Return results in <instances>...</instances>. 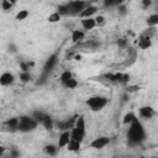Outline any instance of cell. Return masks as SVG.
Listing matches in <instances>:
<instances>
[{"mask_svg":"<svg viewBox=\"0 0 158 158\" xmlns=\"http://www.w3.org/2000/svg\"><path fill=\"white\" fill-rule=\"evenodd\" d=\"M70 141V131L67 130V131H63L59 136V139H58V147L59 148H63V147H67V144L69 143Z\"/></svg>","mask_w":158,"mask_h":158,"instance_id":"ba28073f","label":"cell"},{"mask_svg":"<svg viewBox=\"0 0 158 158\" xmlns=\"http://www.w3.org/2000/svg\"><path fill=\"white\" fill-rule=\"evenodd\" d=\"M33 117L42 125V126H44V128L46 130H52L53 128V120H52V117L51 116H48V115H46V114H43V112H35V115H33Z\"/></svg>","mask_w":158,"mask_h":158,"instance_id":"5b68a950","label":"cell"},{"mask_svg":"<svg viewBox=\"0 0 158 158\" xmlns=\"http://www.w3.org/2000/svg\"><path fill=\"white\" fill-rule=\"evenodd\" d=\"M4 152H5V148L4 147H0V157L4 156Z\"/></svg>","mask_w":158,"mask_h":158,"instance_id":"ab89813d","label":"cell"},{"mask_svg":"<svg viewBox=\"0 0 158 158\" xmlns=\"http://www.w3.org/2000/svg\"><path fill=\"white\" fill-rule=\"evenodd\" d=\"M9 51H10V52H11V53H16V46H15V44H12V43H11V44H10V46H9Z\"/></svg>","mask_w":158,"mask_h":158,"instance_id":"f35d334b","label":"cell"},{"mask_svg":"<svg viewBox=\"0 0 158 158\" xmlns=\"http://www.w3.org/2000/svg\"><path fill=\"white\" fill-rule=\"evenodd\" d=\"M152 46V40L149 36H144V35H141L139 38H138V47L141 49H148L149 47Z\"/></svg>","mask_w":158,"mask_h":158,"instance_id":"30bf717a","label":"cell"},{"mask_svg":"<svg viewBox=\"0 0 158 158\" xmlns=\"http://www.w3.org/2000/svg\"><path fill=\"white\" fill-rule=\"evenodd\" d=\"M89 6V4L84 0H74V1H70L68 2V7H69V12H70V16H79L80 12L86 7Z\"/></svg>","mask_w":158,"mask_h":158,"instance_id":"277c9868","label":"cell"},{"mask_svg":"<svg viewBox=\"0 0 158 158\" xmlns=\"http://www.w3.org/2000/svg\"><path fill=\"white\" fill-rule=\"evenodd\" d=\"M117 12H118V15L125 16V15L127 14V7H126V5H125V4H120V5L117 6Z\"/></svg>","mask_w":158,"mask_h":158,"instance_id":"83f0119b","label":"cell"},{"mask_svg":"<svg viewBox=\"0 0 158 158\" xmlns=\"http://www.w3.org/2000/svg\"><path fill=\"white\" fill-rule=\"evenodd\" d=\"M138 112H139V116L142 118H146V120L152 118L153 115H154V110L151 106H142V107H139Z\"/></svg>","mask_w":158,"mask_h":158,"instance_id":"8fae6325","label":"cell"},{"mask_svg":"<svg viewBox=\"0 0 158 158\" xmlns=\"http://www.w3.org/2000/svg\"><path fill=\"white\" fill-rule=\"evenodd\" d=\"M136 120H137V116L135 115V112H127V114L123 116V118H122V123L130 125V123H132V122L136 121Z\"/></svg>","mask_w":158,"mask_h":158,"instance_id":"ac0fdd59","label":"cell"},{"mask_svg":"<svg viewBox=\"0 0 158 158\" xmlns=\"http://www.w3.org/2000/svg\"><path fill=\"white\" fill-rule=\"evenodd\" d=\"M9 1H10L12 5H15V4H16V0H9Z\"/></svg>","mask_w":158,"mask_h":158,"instance_id":"b9f144b4","label":"cell"},{"mask_svg":"<svg viewBox=\"0 0 158 158\" xmlns=\"http://www.w3.org/2000/svg\"><path fill=\"white\" fill-rule=\"evenodd\" d=\"M84 137H85V131H83V130H80L75 126L70 130V138L72 139H75L78 142H83Z\"/></svg>","mask_w":158,"mask_h":158,"instance_id":"52a82bcc","label":"cell"},{"mask_svg":"<svg viewBox=\"0 0 158 158\" xmlns=\"http://www.w3.org/2000/svg\"><path fill=\"white\" fill-rule=\"evenodd\" d=\"M109 143H110V138L102 136V137L95 138V139L90 143V147H91V148H95V149H102V148H104L105 146H107Z\"/></svg>","mask_w":158,"mask_h":158,"instance_id":"8992f818","label":"cell"},{"mask_svg":"<svg viewBox=\"0 0 158 158\" xmlns=\"http://www.w3.org/2000/svg\"><path fill=\"white\" fill-rule=\"evenodd\" d=\"M58 148H59L58 146H54V144H47V146L44 147V153L48 154V156H56Z\"/></svg>","mask_w":158,"mask_h":158,"instance_id":"ffe728a7","label":"cell"},{"mask_svg":"<svg viewBox=\"0 0 158 158\" xmlns=\"http://www.w3.org/2000/svg\"><path fill=\"white\" fill-rule=\"evenodd\" d=\"M96 11H98V7H96V6H94V5H89V6H86V7L80 12L79 17H81V19L91 17L94 14H96Z\"/></svg>","mask_w":158,"mask_h":158,"instance_id":"4fadbf2b","label":"cell"},{"mask_svg":"<svg viewBox=\"0 0 158 158\" xmlns=\"http://www.w3.org/2000/svg\"><path fill=\"white\" fill-rule=\"evenodd\" d=\"M27 16H28V11H27V10H20V11L17 12V15H16V20H17V21H22V20H25Z\"/></svg>","mask_w":158,"mask_h":158,"instance_id":"484cf974","label":"cell"},{"mask_svg":"<svg viewBox=\"0 0 158 158\" xmlns=\"http://www.w3.org/2000/svg\"><path fill=\"white\" fill-rule=\"evenodd\" d=\"M81 26L85 31H89V30H93L95 26H96V22H95V19L93 17H86V19H83L81 20Z\"/></svg>","mask_w":158,"mask_h":158,"instance_id":"5bb4252c","label":"cell"},{"mask_svg":"<svg viewBox=\"0 0 158 158\" xmlns=\"http://www.w3.org/2000/svg\"><path fill=\"white\" fill-rule=\"evenodd\" d=\"M157 9H158V1H157Z\"/></svg>","mask_w":158,"mask_h":158,"instance_id":"7bdbcfd3","label":"cell"},{"mask_svg":"<svg viewBox=\"0 0 158 158\" xmlns=\"http://www.w3.org/2000/svg\"><path fill=\"white\" fill-rule=\"evenodd\" d=\"M152 5V0H142V7L143 9H148Z\"/></svg>","mask_w":158,"mask_h":158,"instance_id":"8d00e7d4","label":"cell"},{"mask_svg":"<svg viewBox=\"0 0 158 158\" xmlns=\"http://www.w3.org/2000/svg\"><path fill=\"white\" fill-rule=\"evenodd\" d=\"M60 15L56 11V12H53V14H51L49 16H48V22H51V23H54V22H58L59 20H60Z\"/></svg>","mask_w":158,"mask_h":158,"instance_id":"d4e9b609","label":"cell"},{"mask_svg":"<svg viewBox=\"0 0 158 158\" xmlns=\"http://www.w3.org/2000/svg\"><path fill=\"white\" fill-rule=\"evenodd\" d=\"M20 153L15 149V148H11V152H10V157H12V158H15V157H17Z\"/></svg>","mask_w":158,"mask_h":158,"instance_id":"74e56055","label":"cell"},{"mask_svg":"<svg viewBox=\"0 0 158 158\" xmlns=\"http://www.w3.org/2000/svg\"><path fill=\"white\" fill-rule=\"evenodd\" d=\"M73 78V74H72V72H69V70H64L62 74H60V81H62V84L64 85L68 80H70Z\"/></svg>","mask_w":158,"mask_h":158,"instance_id":"44dd1931","label":"cell"},{"mask_svg":"<svg viewBox=\"0 0 158 158\" xmlns=\"http://www.w3.org/2000/svg\"><path fill=\"white\" fill-rule=\"evenodd\" d=\"M144 137H146L144 128L138 120L130 123V128L127 131V139H128V143L131 146L141 144L144 141Z\"/></svg>","mask_w":158,"mask_h":158,"instance_id":"6da1fadb","label":"cell"},{"mask_svg":"<svg viewBox=\"0 0 158 158\" xmlns=\"http://www.w3.org/2000/svg\"><path fill=\"white\" fill-rule=\"evenodd\" d=\"M147 25H148L149 27H154V26L158 25V12L152 14V15H149V16L147 17Z\"/></svg>","mask_w":158,"mask_h":158,"instance_id":"d6986e66","label":"cell"},{"mask_svg":"<svg viewBox=\"0 0 158 158\" xmlns=\"http://www.w3.org/2000/svg\"><path fill=\"white\" fill-rule=\"evenodd\" d=\"M12 6H14V5H12L9 0H2V1H1V7H2L4 11H9Z\"/></svg>","mask_w":158,"mask_h":158,"instance_id":"f1b7e54d","label":"cell"},{"mask_svg":"<svg viewBox=\"0 0 158 158\" xmlns=\"http://www.w3.org/2000/svg\"><path fill=\"white\" fill-rule=\"evenodd\" d=\"M128 100H130V93L125 91V93L122 94V96H121V102H122V104H125V102H127Z\"/></svg>","mask_w":158,"mask_h":158,"instance_id":"d590c367","label":"cell"},{"mask_svg":"<svg viewBox=\"0 0 158 158\" xmlns=\"http://www.w3.org/2000/svg\"><path fill=\"white\" fill-rule=\"evenodd\" d=\"M86 105L93 111H100L107 105V99L104 96H91L86 100Z\"/></svg>","mask_w":158,"mask_h":158,"instance_id":"3957f363","label":"cell"},{"mask_svg":"<svg viewBox=\"0 0 158 158\" xmlns=\"http://www.w3.org/2000/svg\"><path fill=\"white\" fill-rule=\"evenodd\" d=\"M84 38V31L81 30H73L72 31V42L78 43Z\"/></svg>","mask_w":158,"mask_h":158,"instance_id":"9a60e30c","label":"cell"},{"mask_svg":"<svg viewBox=\"0 0 158 158\" xmlns=\"http://www.w3.org/2000/svg\"><path fill=\"white\" fill-rule=\"evenodd\" d=\"M74 126L78 127V128H80V130H83V131H85V120H84V117L83 116L77 117V121H75V125Z\"/></svg>","mask_w":158,"mask_h":158,"instance_id":"603a6c76","label":"cell"},{"mask_svg":"<svg viewBox=\"0 0 158 158\" xmlns=\"http://www.w3.org/2000/svg\"><path fill=\"white\" fill-rule=\"evenodd\" d=\"M74 59H75V60H80V59H81V56H80V54H77V56L74 57Z\"/></svg>","mask_w":158,"mask_h":158,"instance_id":"60d3db41","label":"cell"},{"mask_svg":"<svg viewBox=\"0 0 158 158\" xmlns=\"http://www.w3.org/2000/svg\"><path fill=\"white\" fill-rule=\"evenodd\" d=\"M38 121L35 117L30 116H21L20 117V123H19V131L21 132H30L33 131L38 126Z\"/></svg>","mask_w":158,"mask_h":158,"instance_id":"7a4b0ae2","label":"cell"},{"mask_svg":"<svg viewBox=\"0 0 158 158\" xmlns=\"http://www.w3.org/2000/svg\"><path fill=\"white\" fill-rule=\"evenodd\" d=\"M20 68L22 72H28V69H30L28 62H20Z\"/></svg>","mask_w":158,"mask_h":158,"instance_id":"e575fe53","label":"cell"},{"mask_svg":"<svg viewBox=\"0 0 158 158\" xmlns=\"http://www.w3.org/2000/svg\"><path fill=\"white\" fill-rule=\"evenodd\" d=\"M31 79H32V75L30 74V72H21L20 73V80L22 83H28V81H31Z\"/></svg>","mask_w":158,"mask_h":158,"instance_id":"7402d4cb","label":"cell"},{"mask_svg":"<svg viewBox=\"0 0 158 158\" xmlns=\"http://www.w3.org/2000/svg\"><path fill=\"white\" fill-rule=\"evenodd\" d=\"M138 90H139L138 85H127V88H126L127 93H135V91H138Z\"/></svg>","mask_w":158,"mask_h":158,"instance_id":"836d02e7","label":"cell"},{"mask_svg":"<svg viewBox=\"0 0 158 158\" xmlns=\"http://www.w3.org/2000/svg\"><path fill=\"white\" fill-rule=\"evenodd\" d=\"M127 43H128L127 38H120V40L117 41V46H118V48H126V47H127Z\"/></svg>","mask_w":158,"mask_h":158,"instance_id":"4dcf8cb0","label":"cell"},{"mask_svg":"<svg viewBox=\"0 0 158 158\" xmlns=\"http://www.w3.org/2000/svg\"><path fill=\"white\" fill-rule=\"evenodd\" d=\"M56 63H57V54H52L47 60H46V64H44V70H43V74L46 75L48 72H51L53 68H54V65H56Z\"/></svg>","mask_w":158,"mask_h":158,"instance_id":"7c38bea8","label":"cell"},{"mask_svg":"<svg viewBox=\"0 0 158 158\" xmlns=\"http://www.w3.org/2000/svg\"><path fill=\"white\" fill-rule=\"evenodd\" d=\"M120 4H123V0H104L105 6H118Z\"/></svg>","mask_w":158,"mask_h":158,"instance_id":"cb8c5ba5","label":"cell"},{"mask_svg":"<svg viewBox=\"0 0 158 158\" xmlns=\"http://www.w3.org/2000/svg\"><path fill=\"white\" fill-rule=\"evenodd\" d=\"M128 81H130V74H128V73L122 74V78H121L120 84H122V85H127V84H128Z\"/></svg>","mask_w":158,"mask_h":158,"instance_id":"1f68e13d","label":"cell"},{"mask_svg":"<svg viewBox=\"0 0 158 158\" xmlns=\"http://www.w3.org/2000/svg\"><path fill=\"white\" fill-rule=\"evenodd\" d=\"M80 144H81V142H78V141L70 138L69 143L67 144V149L69 152H79L80 151Z\"/></svg>","mask_w":158,"mask_h":158,"instance_id":"2e32d148","label":"cell"},{"mask_svg":"<svg viewBox=\"0 0 158 158\" xmlns=\"http://www.w3.org/2000/svg\"><path fill=\"white\" fill-rule=\"evenodd\" d=\"M14 81H15V77H14V74H11L10 72H5V73H2L1 77H0V84H1L2 86L11 85Z\"/></svg>","mask_w":158,"mask_h":158,"instance_id":"9c48e42d","label":"cell"},{"mask_svg":"<svg viewBox=\"0 0 158 158\" xmlns=\"http://www.w3.org/2000/svg\"><path fill=\"white\" fill-rule=\"evenodd\" d=\"M121 78H122V73H115L112 75V83H120L121 81Z\"/></svg>","mask_w":158,"mask_h":158,"instance_id":"d6a6232c","label":"cell"},{"mask_svg":"<svg viewBox=\"0 0 158 158\" xmlns=\"http://www.w3.org/2000/svg\"><path fill=\"white\" fill-rule=\"evenodd\" d=\"M77 85H78V81H77L74 78H72L70 80H68V81L64 84V86H65L67 89H75Z\"/></svg>","mask_w":158,"mask_h":158,"instance_id":"4316f807","label":"cell"},{"mask_svg":"<svg viewBox=\"0 0 158 158\" xmlns=\"http://www.w3.org/2000/svg\"><path fill=\"white\" fill-rule=\"evenodd\" d=\"M95 19V22H96V26H101V25H104L105 23V17L102 16V15H98L96 17H94Z\"/></svg>","mask_w":158,"mask_h":158,"instance_id":"f546056e","label":"cell"},{"mask_svg":"<svg viewBox=\"0 0 158 158\" xmlns=\"http://www.w3.org/2000/svg\"><path fill=\"white\" fill-rule=\"evenodd\" d=\"M19 123H20V118H17V117H11L10 120L6 121V125H7V127H9L11 131L19 130Z\"/></svg>","mask_w":158,"mask_h":158,"instance_id":"e0dca14e","label":"cell"}]
</instances>
